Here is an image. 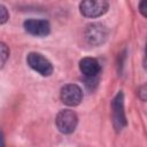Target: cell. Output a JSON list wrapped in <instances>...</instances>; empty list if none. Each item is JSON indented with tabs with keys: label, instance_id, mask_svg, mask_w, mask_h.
<instances>
[{
	"label": "cell",
	"instance_id": "52a82bcc",
	"mask_svg": "<svg viewBox=\"0 0 147 147\" xmlns=\"http://www.w3.org/2000/svg\"><path fill=\"white\" fill-rule=\"evenodd\" d=\"M24 29L28 33L36 37H45L51 32V24L46 20H26Z\"/></svg>",
	"mask_w": 147,
	"mask_h": 147
},
{
	"label": "cell",
	"instance_id": "5b68a950",
	"mask_svg": "<svg viewBox=\"0 0 147 147\" xmlns=\"http://www.w3.org/2000/svg\"><path fill=\"white\" fill-rule=\"evenodd\" d=\"M60 98L62 102L69 107L78 106L83 100V91L76 84H68L61 88Z\"/></svg>",
	"mask_w": 147,
	"mask_h": 147
},
{
	"label": "cell",
	"instance_id": "8fae6325",
	"mask_svg": "<svg viewBox=\"0 0 147 147\" xmlns=\"http://www.w3.org/2000/svg\"><path fill=\"white\" fill-rule=\"evenodd\" d=\"M146 3H147V0H141V2H140V5H139V10H140V13L142 14V16H145L146 17Z\"/></svg>",
	"mask_w": 147,
	"mask_h": 147
},
{
	"label": "cell",
	"instance_id": "9c48e42d",
	"mask_svg": "<svg viewBox=\"0 0 147 147\" xmlns=\"http://www.w3.org/2000/svg\"><path fill=\"white\" fill-rule=\"evenodd\" d=\"M9 57V48L5 42L0 41V68L3 67V64L7 62Z\"/></svg>",
	"mask_w": 147,
	"mask_h": 147
},
{
	"label": "cell",
	"instance_id": "277c9868",
	"mask_svg": "<svg viewBox=\"0 0 147 147\" xmlns=\"http://www.w3.org/2000/svg\"><path fill=\"white\" fill-rule=\"evenodd\" d=\"M26 62L30 68H32L34 71H37L41 76H51L53 72L52 63L45 56H42L40 53L32 52V53L28 54Z\"/></svg>",
	"mask_w": 147,
	"mask_h": 147
},
{
	"label": "cell",
	"instance_id": "30bf717a",
	"mask_svg": "<svg viewBox=\"0 0 147 147\" xmlns=\"http://www.w3.org/2000/svg\"><path fill=\"white\" fill-rule=\"evenodd\" d=\"M9 18V14H8V10L5 6L0 5V24H3L8 21Z\"/></svg>",
	"mask_w": 147,
	"mask_h": 147
},
{
	"label": "cell",
	"instance_id": "3957f363",
	"mask_svg": "<svg viewBox=\"0 0 147 147\" xmlns=\"http://www.w3.org/2000/svg\"><path fill=\"white\" fill-rule=\"evenodd\" d=\"M84 36L90 45L99 46L106 41L108 37V30L101 23H92L86 26Z\"/></svg>",
	"mask_w": 147,
	"mask_h": 147
},
{
	"label": "cell",
	"instance_id": "7a4b0ae2",
	"mask_svg": "<svg viewBox=\"0 0 147 147\" xmlns=\"http://www.w3.org/2000/svg\"><path fill=\"white\" fill-rule=\"evenodd\" d=\"M55 123H56V127L60 132H62L64 134H69L75 131L77 123H78V117L75 111L64 109V110H61L56 115Z\"/></svg>",
	"mask_w": 147,
	"mask_h": 147
},
{
	"label": "cell",
	"instance_id": "6da1fadb",
	"mask_svg": "<svg viewBox=\"0 0 147 147\" xmlns=\"http://www.w3.org/2000/svg\"><path fill=\"white\" fill-rule=\"evenodd\" d=\"M79 10L83 16L95 18L102 16L108 10V2L107 0H82Z\"/></svg>",
	"mask_w": 147,
	"mask_h": 147
},
{
	"label": "cell",
	"instance_id": "ba28073f",
	"mask_svg": "<svg viewBox=\"0 0 147 147\" xmlns=\"http://www.w3.org/2000/svg\"><path fill=\"white\" fill-rule=\"evenodd\" d=\"M79 70L86 78H92L100 74L101 67L98 60L93 57H84L79 62Z\"/></svg>",
	"mask_w": 147,
	"mask_h": 147
},
{
	"label": "cell",
	"instance_id": "8992f818",
	"mask_svg": "<svg viewBox=\"0 0 147 147\" xmlns=\"http://www.w3.org/2000/svg\"><path fill=\"white\" fill-rule=\"evenodd\" d=\"M111 109H113L114 126L117 131H121L126 125V118L124 113V98L122 92L117 93V95L114 98L111 102Z\"/></svg>",
	"mask_w": 147,
	"mask_h": 147
},
{
	"label": "cell",
	"instance_id": "7c38bea8",
	"mask_svg": "<svg viewBox=\"0 0 147 147\" xmlns=\"http://www.w3.org/2000/svg\"><path fill=\"white\" fill-rule=\"evenodd\" d=\"M2 145H3V141H2V132L0 130V146H2Z\"/></svg>",
	"mask_w": 147,
	"mask_h": 147
}]
</instances>
